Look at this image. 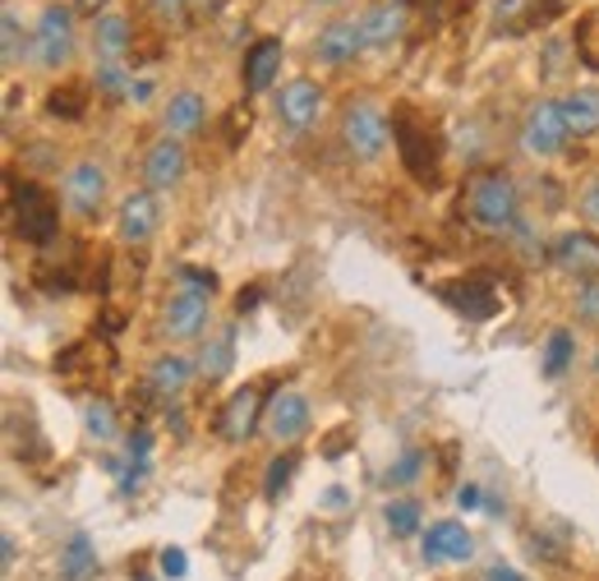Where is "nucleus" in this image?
<instances>
[{
    "instance_id": "nucleus-1",
    "label": "nucleus",
    "mask_w": 599,
    "mask_h": 581,
    "mask_svg": "<svg viewBox=\"0 0 599 581\" xmlns=\"http://www.w3.org/2000/svg\"><path fill=\"white\" fill-rule=\"evenodd\" d=\"M521 212V194L508 171H485L470 180V218L480 231H512Z\"/></svg>"
},
{
    "instance_id": "nucleus-2",
    "label": "nucleus",
    "mask_w": 599,
    "mask_h": 581,
    "mask_svg": "<svg viewBox=\"0 0 599 581\" xmlns=\"http://www.w3.org/2000/svg\"><path fill=\"white\" fill-rule=\"evenodd\" d=\"M10 222L14 231L28 240V244H47L56 236V203L42 186H33V180H19L10 176Z\"/></svg>"
},
{
    "instance_id": "nucleus-3",
    "label": "nucleus",
    "mask_w": 599,
    "mask_h": 581,
    "mask_svg": "<svg viewBox=\"0 0 599 581\" xmlns=\"http://www.w3.org/2000/svg\"><path fill=\"white\" fill-rule=\"evenodd\" d=\"M392 139H397V148H401V167L411 171L420 186H433V180H438V143H433V134L420 126V116H416L411 107H397V116H392Z\"/></svg>"
},
{
    "instance_id": "nucleus-4",
    "label": "nucleus",
    "mask_w": 599,
    "mask_h": 581,
    "mask_svg": "<svg viewBox=\"0 0 599 581\" xmlns=\"http://www.w3.org/2000/svg\"><path fill=\"white\" fill-rule=\"evenodd\" d=\"M341 139L360 162H373L378 152L388 148V116L378 111L373 102H351L346 116H341Z\"/></svg>"
},
{
    "instance_id": "nucleus-5",
    "label": "nucleus",
    "mask_w": 599,
    "mask_h": 581,
    "mask_svg": "<svg viewBox=\"0 0 599 581\" xmlns=\"http://www.w3.org/2000/svg\"><path fill=\"white\" fill-rule=\"evenodd\" d=\"M567 134L572 130H567L562 102H535L530 116H526V126H521V148L535 152V158H553Z\"/></svg>"
},
{
    "instance_id": "nucleus-6",
    "label": "nucleus",
    "mask_w": 599,
    "mask_h": 581,
    "mask_svg": "<svg viewBox=\"0 0 599 581\" xmlns=\"http://www.w3.org/2000/svg\"><path fill=\"white\" fill-rule=\"evenodd\" d=\"M208 300H212L208 287L184 282V287L171 295V304H167V338H176V342H194L199 332L208 328Z\"/></svg>"
},
{
    "instance_id": "nucleus-7",
    "label": "nucleus",
    "mask_w": 599,
    "mask_h": 581,
    "mask_svg": "<svg viewBox=\"0 0 599 581\" xmlns=\"http://www.w3.org/2000/svg\"><path fill=\"white\" fill-rule=\"evenodd\" d=\"M70 51H74V14H70V10H60V6L42 10V19H38V38H33V56L42 60L47 70H60V66L70 60Z\"/></svg>"
},
{
    "instance_id": "nucleus-8",
    "label": "nucleus",
    "mask_w": 599,
    "mask_h": 581,
    "mask_svg": "<svg viewBox=\"0 0 599 581\" xmlns=\"http://www.w3.org/2000/svg\"><path fill=\"white\" fill-rule=\"evenodd\" d=\"M263 430L277 443H296L309 430V397L300 388H277V397H272L268 411H263Z\"/></svg>"
},
{
    "instance_id": "nucleus-9",
    "label": "nucleus",
    "mask_w": 599,
    "mask_h": 581,
    "mask_svg": "<svg viewBox=\"0 0 599 581\" xmlns=\"http://www.w3.org/2000/svg\"><path fill=\"white\" fill-rule=\"evenodd\" d=\"M263 392L254 383H244L240 392H231V402L222 407V420H217V430H222L227 443H249L259 430V420H263Z\"/></svg>"
},
{
    "instance_id": "nucleus-10",
    "label": "nucleus",
    "mask_w": 599,
    "mask_h": 581,
    "mask_svg": "<svg viewBox=\"0 0 599 581\" xmlns=\"http://www.w3.org/2000/svg\"><path fill=\"white\" fill-rule=\"evenodd\" d=\"M553 263L577 282H595L599 278V236L595 231H567L553 244Z\"/></svg>"
},
{
    "instance_id": "nucleus-11",
    "label": "nucleus",
    "mask_w": 599,
    "mask_h": 581,
    "mask_svg": "<svg viewBox=\"0 0 599 581\" xmlns=\"http://www.w3.org/2000/svg\"><path fill=\"white\" fill-rule=\"evenodd\" d=\"M319 107H323V88L309 83V79H291L287 88H281V98H277V120L287 130H305V126L319 120Z\"/></svg>"
},
{
    "instance_id": "nucleus-12",
    "label": "nucleus",
    "mask_w": 599,
    "mask_h": 581,
    "mask_svg": "<svg viewBox=\"0 0 599 581\" xmlns=\"http://www.w3.org/2000/svg\"><path fill=\"white\" fill-rule=\"evenodd\" d=\"M102 199H107V171L98 162H74L66 171V203L83 212V218H92L102 208Z\"/></svg>"
},
{
    "instance_id": "nucleus-13",
    "label": "nucleus",
    "mask_w": 599,
    "mask_h": 581,
    "mask_svg": "<svg viewBox=\"0 0 599 581\" xmlns=\"http://www.w3.org/2000/svg\"><path fill=\"white\" fill-rule=\"evenodd\" d=\"M281 56H287V47H281V38H259L254 47L244 51V93H268V88L277 83L281 74Z\"/></svg>"
},
{
    "instance_id": "nucleus-14",
    "label": "nucleus",
    "mask_w": 599,
    "mask_h": 581,
    "mask_svg": "<svg viewBox=\"0 0 599 581\" xmlns=\"http://www.w3.org/2000/svg\"><path fill=\"white\" fill-rule=\"evenodd\" d=\"M157 222H162V208H157V194H152V190H139V194H130V199L120 203L116 231H120V240H124V244H143V240L157 231Z\"/></svg>"
},
{
    "instance_id": "nucleus-15",
    "label": "nucleus",
    "mask_w": 599,
    "mask_h": 581,
    "mask_svg": "<svg viewBox=\"0 0 599 581\" xmlns=\"http://www.w3.org/2000/svg\"><path fill=\"white\" fill-rule=\"evenodd\" d=\"M184 167H189V158H184V143H180L176 134H167L162 143H152L148 162H143L148 190H171V186H180V180H184Z\"/></svg>"
},
{
    "instance_id": "nucleus-16",
    "label": "nucleus",
    "mask_w": 599,
    "mask_h": 581,
    "mask_svg": "<svg viewBox=\"0 0 599 581\" xmlns=\"http://www.w3.org/2000/svg\"><path fill=\"white\" fill-rule=\"evenodd\" d=\"M476 554V540L461 522H433L425 531V563H466Z\"/></svg>"
},
{
    "instance_id": "nucleus-17",
    "label": "nucleus",
    "mask_w": 599,
    "mask_h": 581,
    "mask_svg": "<svg viewBox=\"0 0 599 581\" xmlns=\"http://www.w3.org/2000/svg\"><path fill=\"white\" fill-rule=\"evenodd\" d=\"M365 51V28L356 19H337L328 23L319 42H313V56L323 60V66H346V60H356Z\"/></svg>"
},
{
    "instance_id": "nucleus-18",
    "label": "nucleus",
    "mask_w": 599,
    "mask_h": 581,
    "mask_svg": "<svg viewBox=\"0 0 599 581\" xmlns=\"http://www.w3.org/2000/svg\"><path fill=\"white\" fill-rule=\"evenodd\" d=\"M438 295H443L457 314L476 319V323H485V319H493V314H498V295H493V287H489V282H480V278L448 282V287H438Z\"/></svg>"
},
{
    "instance_id": "nucleus-19",
    "label": "nucleus",
    "mask_w": 599,
    "mask_h": 581,
    "mask_svg": "<svg viewBox=\"0 0 599 581\" xmlns=\"http://www.w3.org/2000/svg\"><path fill=\"white\" fill-rule=\"evenodd\" d=\"M365 47H392L401 33H406V6L401 0H383V6H373L365 19Z\"/></svg>"
},
{
    "instance_id": "nucleus-20",
    "label": "nucleus",
    "mask_w": 599,
    "mask_h": 581,
    "mask_svg": "<svg viewBox=\"0 0 599 581\" xmlns=\"http://www.w3.org/2000/svg\"><path fill=\"white\" fill-rule=\"evenodd\" d=\"M562 116H567V130L577 139L599 134V88H572L562 102Z\"/></svg>"
},
{
    "instance_id": "nucleus-21",
    "label": "nucleus",
    "mask_w": 599,
    "mask_h": 581,
    "mask_svg": "<svg viewBox=\"0 0 599 581\" xmlns=\"http://www.w3.org/2000/svg\"><path fill=\"white\" fill-rule=\"evenodd\" d=\"M92 47H98V56L107 60V66H116V60L130 51V19L124 14H102L98 23H92Z\"/></svg>"
},
{
    "instance_id": "nucleus-22",
    "label": "nucleus",
    "mask_w": 599,
    "mask_h": 581,
    "mask_svg": "<svg viewBox=\"0 0 599 581\" xmlns=\"http://www.w3.org/2000/svg\"><path fill=\"white\" fill-rule=\"evenodd\" d=\"M60 577H66V581H92V577H98V549H92L88 531L70 535L66 554H60Z\"/></svg>"
},
{
    "instance_id": "nucleus-23",
    "label": "nucleus",
    "mask_w": 599,
    "mask_h": 581,
    "mask_svg": "<svg viewBox=\"0 0 599 581\" xmlns=\"http://www.w3.org/2000/svg\"><path fill=\"white\" fill-rule=\"evenodd\" d=\"M203 116H208V102L199 93H176L162 111V126H167V134H194L203 126Z\"/></svg>"
},
{
    "instance_id": "nucleus-24",
    "label": "nucleus",
    "mask_w": 599,
    "mask_h": 581,
    "mask_svg": "<svg viewBox=\"0 0 599 581\" xmlns=\"http://www.w3.org/2000/svg\"><path fill=\"white\" fill-rule=\"evenodd\" d=\"M231 364H236V328H222V332H212V338L203 342V351H199V374H203V379H222Z\"/></svg>"
},
{
    "instance_id": "nucleus-25",
    "label": "nucleus",
    "mask_w": 599,
    "mask_h": 581,
    "mask_svg": "<svg viewBox=\"0 0 599 581\" xmlns=\"http://www.w3.org/2000/svg\"><path fill=\"white\" fill-rule=\"evenodd\" d=\"M189 374H194V364H189L184 355H162V360H152L148 383H152V392L171 397V392H180V388L189 383Z\"/></svg>"
},
{
    "instance_id": "nucleus-26",
    "label": "nucleus",
    "mask_w": 599,
    "mask_h": 581,
    "mask_svg": "<svg viewBox=\"0 0 599 581\" xmlns=\"http://www.w3.org/2000/svg\"><path fill=\"white\" fill-rule=\"evenodd\" d=\"M572 360H577V342H572V332L567 328H553L549 332V342H545V379H562L567 370H572Z\"/></svg>"
},
{
    "instance_id": "nucleus-27",
    "label": "nucleus",
    "mask_w": 599,
    "mask_h": 581,
    "mask_svg": "<svg viewBox=\"0 0 599 581\" xmlns=\"http://www.w3.org/2000/svg\"><path fill=\"white\" fill-rule=\"evenodd\" d=\"M383 522H388V531H392L397 540H406V535H416V531H420V503H416V499H401V503H388V508H383Z\"/></svg>"
},
{
    "instance_id": "nucleus-28",
    "label": "nucleus",
    "mask_w": 599,
    "mask_h": 581,
    "mask_svg": "<svg viewBox=\"0 0 599 581\" xmlns=\"http://www.w3.org/2000/svg\"><path fill=\"white\" fill-rule=\"evenodd\" d=\"M296 452H281V457H272V462H268V475H263V494L277 503L281 494H287V489H291V475H296Z\"/></svg>"
},
{
    "instance_id": "nucleus-29",
    "label": "nucleus",
    "mask_w": 599,
    "mask_h": 581,
    "mask_svg": "<svg viewBox=\"0 0 599 581\" xmlns=\"http://www.w3.org/2000/svg\"><path fill=\"white\" fill-rule=\"evenodd\" d=\"M83 111H88V98L79 93V88H51L47 116H56V120H79Z\"/></svg>"
},
{
    "instance_id": "nucleus-30",
    "label": "nucleus",
    "mask_w": 599,
    "mask_h": 581,
    "mask_svg": "<svg viewBox=\"0 0 599 581\" xmlns=\"http://www.w3.org/2000/svg\"><path fill=\"white\" fill-rule=\"evenodd\" d=\"M420 471H425V452H416V448H411V452H401L397 462H392V467L383 471V484H388V489L416 484V475H420Z\"/></svg>"
},
{
    "instance_id": "nucleus-31",
    "label": "nucleus",
    "mask_w": 599,
    "mask_h": 581,
    "mask_svg": "<svg viewBox=\"0 0 599 581\" xmlns=\"http://www.w3.org/2000/svg\"><path fill=\"white\" fill-rule=\"evenodd\" d=\"M83 424H88V434L98 439V443L116 439V411H111V402H88L83 407Z\"/></svg>"
},
{
    "instance_id": "nucleus-32",
    "label": "nucleus",
    "mask_w": 599,
    "mask_h": 581,
    "mask_svg": "<svg viewBox=\"0 0 599 581\" xmlns=\"http://www.w3.org/2000/svg\"><path fill=\"white\" fill-rule=\"evenodd\" d=\"M577 51V42H567V38H549V47H545V79L553 83V79H562V70H567V56Z\"/></svg>"
},
{
    "instance_id": "nucleus-33",
    "label": "nucleus",
    "mask_w": 599,
    "mask_h": 581,
    "mask_svg": "<svg viewBox=\"0 0 599 581\" xmlns=\"http://www.w3.org/2000/svg\"><path fill=\"white\" fill-rule=\"evenodd\" d=\"M98 88H102L107 98H130L134 79H124V70H120V66H102V70H98Z\"/></svg>"
},
{
    "instance_id": "nucleus-34",
    "label": "nucleus",
    "mask_w": 599,
    "mask_h": 581,
    "mask_svg": "<svg viewBox=\"0 0 599 581\" xmlns=\"http://www.w3.org/2000/svg\"><path fill=\"white\" fill-rule=\"evenodd\" d=\"M157 568H162V577H171V581H180L184 572H189V559H184V549H176V544H167L162 554H157Z\"/></svg>"
},
{
    "instance_id": "nucleus-35",
    "label": "nucleus",
    "mask_w": 599,
    "mask_h": 581,
    "mask_svg": "<svg viewBox=\"0 0 599 581\" xmlns=\"http://www.w3.org/2000/svg\"><path fill=\"white\" fill-rule=\"evenodd\" d=\"M577 314L599 328V282H586V287L577 291Z\"/></svg>"
},
{
    "instance_id": "nucleus-36",
    "label": "nucleus",
    "mask_w": 599,
    "mask_h": 581,
    "mask_svg": "<svg viewBox=\"0 0 599 581\" xmlns=\"http://www.w3.org/2000/svg\"><path fill=\"white\" fill-rule=\"evenodd\" d=\"M244 134H249V111L244 107H231L227 111V148H240Z\"/></svg>"
},
{
    "instance_id": "nucleus-37",
    "label": "nucleus",
    "mask_w": 599,
    "mask_h": 581,
    "mask_svg": "<svg viewBox=\"0 0 599 581\" xmlns=\"http://www.w3.org/2000/svg\"><path fill=\"white\" fill-rule=\"evenodd\" d=\"M558 10H562L558 0H530V6H526V28H545Z\"/></svg>"
},
{
    "instance_id": "nucleus-38",
    "label": "nucleus",
    "mask_w": 599,
    "mask_h": 581,
    "mask_svg": "<svg viewBox=\"0 0 599 581\" xmlns=\"http://www.w3.org/2000/svg\"><path fill=\"white\" fill-rule=\"evenodd\" d=\"M0 33H6V66L19 60V19L6 10V23H0Z\"/></svg>"
},
{
    "instance_id": "nucleus-39",
    "label": "nucleus",
    "mask_w": 599,
    "mask_h": 581,
    "mask_svg": "<svg viewBox=\"0 0 599 581\" xmlns=\"http://www.w3.org/2000/svg\"><path fill=\"white\" fill-rule=\"evenodd\" d=\"M581 212H586V222L599 227V180H590V186L581 190Z\"/></svg>"
},
{
    "instance_id": "nucleus-40",
    "label": "nucleus",
    "mask_w": 599,
    "mask_h": 581,
    "mask_svg": "<svg viewBox=\"0 0 599 581\" xmlns=\"http://www.w3.org/2000/svg\"><path fill=\"white\" fill-rule=\"evenodd\" d=\"M148 6H152L157 14H162V19H171V23L189 14V0H148Z\"/></svg>"
},
{
    "instance_id": "nucleus-41",
    "label": "nucleus",
    "mask_w": 599,
    "mask_h": 581,
    "mask_svg": "<svg viewBox=\"0 0 599 581\" xmlns=\"http://www.w3.org/2000/svg\"><path fill=\"white\" fill-rule=\"evenodd\" d=\"M259 300H263V287H240V295H236V314H254V310H259Z\"/></svg>"
},
{
    "instance_id": "nucleus-42",
    "label": "nucleus",
    "mask_w": 599,
    "mask_h": 581,
    "mask_svg": "<svg viewBox=\"0 0 599 581\" xmlns=\"http://www.w3.org/2000/svg\"><path fill=\"white\" fill-rule=\"evenodd\" d=\"M180 278H184V282H194V287L217 291V272H208V268H180Z\"/></svg>"
},
{
    "instance_id": "nucleus-43",
    "label": "nucleus",
    "mask_w": 599,
    "mask_h": 581,
    "mask_svg": "<svg viewBox=\"0 0 599 581\" xmlns=\"http://www.w3.org/2000/svg\"><path fill=\"white\" fill-rule=\"evenodd\" d=\"M485 581H526V577H521V572H512L508 563H493V568L485 572Z\"/></svg>"
},
{
    "instance_id": "nucleus-44",
    "label": "nucleus",
    "mask_w": 599,
    "mask_h": 581,
    "mask_svg": "<svg viewBox=\"0 0 599 581\" xmlns=\"http://www.w3.org/2000/svg\"><path fill=\"white\" fill-rule=\"evenodd\" d=\"M148 430H139V434H130V457H148Z\"/></svg>"
},
{
    "instance_id": "nucleus-45",
    "label": "nucleus",
    "mask_w": 599,
    "mask_h": 581,
    "mask_svg": "<svg viewBox=\"0 0 599 581\" xmlns=\"http://www.w3.org/2000/svg\"><path fill=\"white\" fill-rule=\"evenodd\" d=\"M457 503H461V508H476V503H480V489H476V484L457 489Z\"/></svg>"
},
{
    "instance_id": "nucleus-46",
    "label": "nucleus",
    "mask_w": 599,
    "mask_h": 581,
    "mask_svg": "<svg viewBox=\"0 0 599 581\" xmlns=\"http://www.w3.org/2000/svg\"><path fill=\"white\" fill-rule=\"evenodd\" d=\"M74 6H79L83 14H98V10H107V0H74Z\"/></svg>"
},
{
    "instance_id": "nucleus-47",
    "label": "nucleus",
    "mask_w": 599,
    "mask_h": 581,
    "mask_svg": "<svg viewBox=\"0 0 599 581\" xmlns=\"http://www.w3.org/2000/svg\"><path fill=\"white\" fill-rule=\"evenodd\" d=\"M148 93H152V83H134V88H130V98H134V102H148Z\"/></svg>"
},
{
    "instance_id": "nucleus-48",
    "label": "nucleus",
    "mask_w": 599,
    "mask_h": 581,
    "mask_svg": "<svg viewBox=\"0 0 599 581\" xmlns=\"http://www.w3.org/2000/svg\"><path fill=\"white\" fill-rule=\"evenodd\" d=\"M0 549H6V568L14 563V554H19V544H14V535H6V544H0Z\"/></svg>"
},
{
    "instance_id": "nucleus-49",
    "label": "nucleus",
    "mask_w": 599,
    "mask_h": 581,
    "mask_svg": "<svg viewBox=\"0 0 599 581\" xmlns=\"http://www.w3.org/2000/svg\"><path fill=\"white\" fill-rule=\"evenodd\" d=\"M323 503H328V508H341V503H346V494H341V489H328Z\"/></svg>"
},
{
    "instance_id": "nucleus-50",
    "label": "nucleus",
    "mask_w": 599,
    "mask_h": 581,
    "mask_svg": "<svg viewBox=\"0 0 599 581\" xmlns=\"http://www.w3.org/2000/svg\"><path fill=\"white\" fill-rule=\"evenodd\" d=\"M595 374H599V355H595Z\"/></svg>"
},
{
    "instance_id": "nucleus-51",
    "label": "nucleus",
    "mask_w": 599,
    "mask_h": 581,
    "mask_svg": "<svg viewBox=\"0 0 599 581\" xmlns=\"http://www.w3.org/2000/svg\"><path fill=\"white\" fill-rule=\"evenodd\" d=\"M139 581H152V577H139Z\"/></svg>"
},
{
    "instance_id": "nucleus-52",
    "label": "nucleus",
    "mask_w": 599,
    "mask_h": 581,
    "mask_svg": "<svg viewBox=\"0 0 599 581\" xmlns=\"http://www.w3.org/2000/svg\"><path fill=\"white\" fill-rule=\"evenodd\" d=\"M401 6H411V0H401Z\"/></svg>"
}]
</instances>
